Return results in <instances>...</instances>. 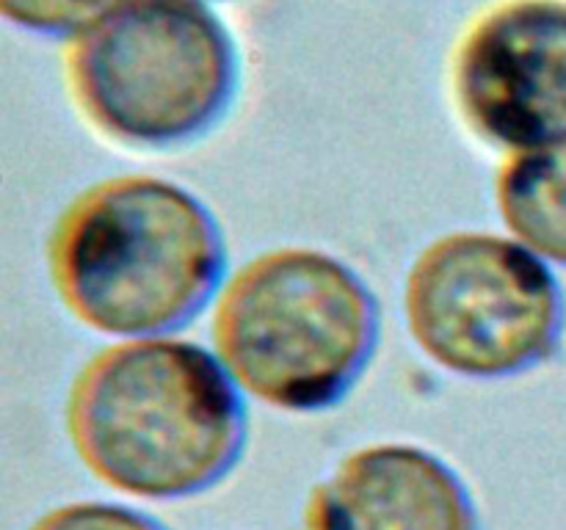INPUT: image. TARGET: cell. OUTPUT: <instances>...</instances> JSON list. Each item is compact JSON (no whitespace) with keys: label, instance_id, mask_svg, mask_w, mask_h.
<instances>
[{"label":"cell","instance_id":"1","mask_svg":"<svg viewBox=\"0 0 566 530\" xmlns=\"http://www.w3.org/2000/svg\"><path fill=\"white\" fill-rule=\"evenodd\" d=\"M64 434L111 491L186 500L227 478L247 445V406L213 351L175 335L114 340L72 375Z\"/></svg>","mask_w":566,"mask_h":530},{"label":"cell","instance_id":"2","mask_svg":"<svg viewBox=\"0 0 566 530\" xmlns=\"http://www.w3.org/2000/svg\"><path fill=\"white\" fill-rule=\"evenodd\" d=\"M44 265L70 318L111 340L191 324L227 276L208 204L158 174H114L77 191L44 241Z\"/></svg>","mask_w":566,"mask_h":530},{"label":"cell","instance_id":"3","mask_svg":"<svg viewBox=\"0 0 566 530\" xmlns=\"http://www.w3.org/2000/svg\"><path fill=\"white\" fill-rule=\"evenodd\" d=\"M368 282L315 246H276L224 276L210 301V346L232 384L285 414L346 401L379 346Z\"/></svg>","mask_w":566,"mask_h":530},{"label":"cell","instance_id":"4","mask_svg":"<svg viewBox=\"0 0 566 530\" xmlns=\"http://www.w3.org/2000/svg\"><path fill=\"white\" fill-rule=\"evenodd\" d=\"M61 81L94 132L169 149L224 119L241 88V53L208 0H122L61 42Z\"/></svg>","mask_w":566,"mask_h":530},{"label":"cell","instance_id":"5","mask_svg":"<svg viewBox=\"0 0 566 530\" xmlns=\"http://www.w3.org/2000/svg\"><path fill=\"white\" fill-rule=\"evenodd\" d=\"M403 320L431 364L501 381L556 357L566 307L551 265L512 235L453 230L409 263Z\"/></svg>","mask_w":566,"mask_h":530},{"label":"cell","instance_id":"6","mask_svg":"<svg viewBox=\"0 0 566 530\" xmlns=\"http://www.w3.org/2000/svg\"><path fill=\"white\" fill-rule=\"evenodd\" d=\"M448 94L462 125L506 155L566 138V0H495L470 17Z\"/></svg>","mask_w":566,"mask_h":530},{"label":"cell","instance_id":"7","mask_svg":"<svg viewBox=\"0 0 566 530\" xmlns=\"http://www.w3.org/2000/svg\"><path fill=\"white\" fill-rule=\"evenodd\" d=\"M302 522L304 530H481V513L446 458L412 442H374L310 489Z\"/></svg>","mask_w":566,"mask_h":530},{"label":"cell","instance_id":"8","mask_svg":"<svg viewBox=\"0 0 566 530\" xmlns=\"http://www.w3.org/2000/svg\"><path fill=\"white\" fill-rule=\"evenodd\" d=\"M492 193L509 235L547 265L566 268V138L509 152Z\"/></svg>","mask_w":566,"mask_h":530},{"label":"cell","instance_id":"9","mask_svg":"<svg viewBox=\"0 0 566 530\" xmlns=\"http://www.w3.org/2000/svg\"><path fill=\"white\" fill-rule=\"evenodd\" d=\"M122 0H0V22L33 36L72 39Z\"/></svg>","mask_w":566,"mask_h":530},{"label":"cell","instance_id":"10","mask_svg":"<svg viewBox=\"0 0 566 530\" xmlns=\"http://www.w3.org/2000/svg\"><path fill=\"white\" fill-rule=\"evenodd\" d=\"M25 530H166L149 513L122 502L72 500L39 513Z\"/></svg>","mask_w":566,"mask_h":530},{"label":"cell","instance_id":"11","mask_svg":"<svg viewBox=\"0 0 566 530\" xmlns=\"http://www.w3.org/2000/svg\"><path fill=\"white\" fill-rule=\"evenodd\" d=\"M208 3H210V0H208Z\"/></svg>","mask_w":566,"mask_h":530}]
</instances>
